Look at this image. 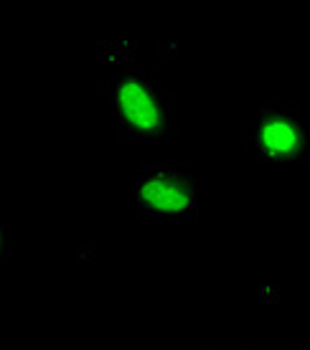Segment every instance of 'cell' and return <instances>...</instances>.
Here are the masks:
<instances>
[{"label":"cell","mask_w":310,"mask_h":350,"mask_svg":"<svg viewBox=\"0 0 310 350\" xmlns=\"http://www.w3.org/2000/svg\"><path fill=\"white\" fill-rule=\"evenodd\" d=\"M135 211L145 224H194L201 213L198 175L178 163H145L138 170Z\"/></svg>","instance_id":"obj_2"},{"label":"cell","mask_w":310,"mask_h":350,"mask_svg":"<svg viewBox=\"0 0 310 350\" xmlns=\"http://www.w3.org/2000/svg\"><path fill=\"white\" fill-rule=\"evenodd\" d=\"M298 350H310V345H300V348H298Z\"/></svg>","instance_id":"obj_6"},{"label":"cell","mask_w":310,"mask_h":350,"mask_svg":"<svg viewBox=\"0 0 310 350\" xmlns=\"http://www.w3.org/2000/svg\"><path fill=\"white\" fill-rule=\"evenodd\" d=\"M198 350H257V348H198Z\"/></svg>","instance_id":"obj_5"},{"label":"cell","mask_w":310,"mask_h":350,"mask_svg":"<svg viewBox=\"0 0 310 350\" xmlns=\"http://www.w3.org/2000/svg\"><path fill=\"white\" fill-rule=\"evenodd\" d=\"M242 145L265 165H285L310 155V122L300 107L285 102L257 105L240 124Z\"/></svg>","instance_id":"obj_3"},{"label":"cell","mask_w":310,"mask_h":350,"mask_svg":"<svg viewBox=\"0 0 310 350\" xmlns=\"http://www.w3.org/2000/svg\"><path fill=\"white\" fill-rule=\"evenodd\" d=\"M8 249H10V234H8V224L0 219V269L8 259Z\"/></svg>","instance_id":"obj_4"},{"label":"cell","mask_w":310,"mask_h":350,"mask_svg":"<svg viewBox=\"0 0 310 350\" xmlns=\"http://www.w3.org/2000/svg\"><path fill=\"white\" fill-rule=\"evenodd\" d=\"M105 94L122 140H163L178 124V94L145 64H122L105 81Z\"/></svg>","instance_id":"obj_1"}]
</instances>
